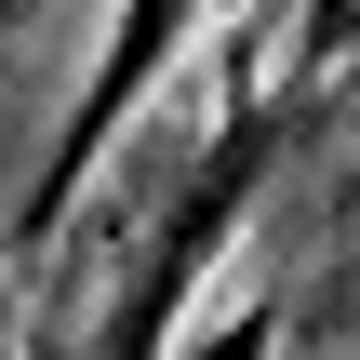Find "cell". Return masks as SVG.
I'll return each mask as SVG.
<instances>
[{
    "mask_svg": "<svg viewBox=\"0 0 360 360\" xmlns=\"http://www.w3.org/2000/svg\"><path fill=\"white\" fill-rule=\"evenodd\" d=\"M294 134H307V120L281 107V80L240 67L227 120L187 147V174H174V200H160V227H147V254H134V281H120L94 360H187V334H200V281L227 267V240H240V214H254V187L281 174Z\"/></svg>",
    "mask_w": 360,
    "mask_h": 360,
    "instance_id": "obj_1",
    "label": "cell"
},
{
    "mask_svg": "<svg viewBox=\"0 0 360 360\" xmlns=\"http://www.w3.org/2000/svg\"><path fill=\"white\" fill-rule=\"evenodd\" d=\"M0 360H13V321H0Z\"/></svg>",
    "mask_w": 360,
    "mask_h": 360,
    "instance_id": "obj_5",
    "label": "cell"
},
{
    "mask_svg": "<svg viewBox=\"0 0 360 360\" xmlns=\"http://www.w3.org/2000/svg\"><path fill=\"white\" fill-rule=\"evenodd\" d=\"M13 13H27V0H0V27H13Z\"/></svg>",
    "mask_w": 360,
    "mask_h": 360,
    "instance_id": "obj_4",
    "label": "cell"
},
{
    "mask_svg": "<svg viewBox=\"0 0 360 360\" xmlns=\"http://www.w3.org/2000/svg\"><path fill=\"white\" fill-rule=\"evenodd\" d=\"M281 360H360V281H334V294L307 307V334H294Z\"/></svg>",
    "mask_w": 360,
    "mask_h": 360,
    "instance_id": "obj_3",
    "label": "cell"
},
{
    "mask_svg": "<svg viewBox=\"0 0 360 360\" xmlns=\"http://www.w3.org/2000/svg\"><path fill=\"white\" fill-rule=\"evenodd\" d=\"M214 13H227V0H120V13H107V53H94V80H80V94H67V120H53L40 187L13 200V254H40V240L67 227V200L94 187V160L120 147V120H134L174 67H187V40H200Z\"/></svg>",
    "mask_w": 360,
    "mask_h": 360,
    "instance_id": "obj_2",
    "label": "cell"
}]
</instances>
